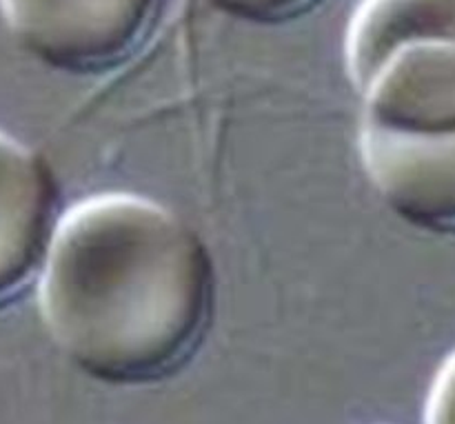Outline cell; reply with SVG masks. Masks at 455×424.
Here are the masks:
<instances>
[{
	"mask_svg": "<svg viewBox=\"0 0 455 424\" xmlns=\"http://www.w3.org/2000/svg\"><path fill=\"white\" fill-rule=\"evenodd\" d=\"M38 280L40 316L58 349L116 387L180 372L203 345L216 300L198 234L133 194L93 196L62 213Z\"/></svg>",
	"mask_w": 455,
	"mask_h": 424,
	"instance_id": "1",
	"label": "cell"
},
{
	"mask_svg": "<svg viewBox=\"0 0 455 424\" xmlns=\"http://www.w3.org/2000/svg\"><path fill=\"white\" fill-rule=\"evenodd\" d=\"M164 0H0L13 40L52 69L107 74L154 34Z\"/></svg>",
	"mask_w": 455,
	"mask_h": 424,
	"instance_id": "2",
	"label": "cell"
},
{
	"mask_svg": "<svg viewBox=\"0 0 455 424\" xmlns=\"http://www.w3.org/2000/svg\"><path fill=\"white\" fill-rule=\"evenodd\" d=\"M360 133L438 138L455 133V43L418 40L391 53L358 89Z\"/></svg>",
	"mask_w": 455,
	"mask_h": 424,
	"instance_id": "3",
	"label": "cell"
},
{
	"mask_svg": "<svg viewBox=\"0 0 455 424\" xmlns=\"http://www.w3.org/2000/svg\"><path fill=\"white\" fill-rule=\"evenodd\" d=\"M60 218V191L49 164L0 132V311L40 278Z\"/></svg>",
	"mask_w": 455,
	"mask_h": 424,
	"instance_id": "4",
	"label": "cell"
},
{
	"mask_svg": "<svg viewBox=\"0 0 455 424\" xmlns=\"http://www.w3.org/2000/svg\"><path fill=\"white\" fill-rule=\"evenodd\" d=\"M360 156L369 180L395 216L422 231H455V133H360Z\"/></svg>",
	"mask_w": 455,
	"mask_h": 424,
	"instance_id": "5",
	"label": "cell"
},
{
	"mask_svg": "<svg viewBox=\"0 0 455 424\" xmlns=\"http://www.w3.org/2000/svg\"><path fill=\"white\" fill-rule=\"evenodd\" d=\"M418 40L455 43V0H363L345 40L351 83L360 89L391 53Z\"/></svg>",
	"mask_w": 455,
	"mask_h": 424,
	"instance_id": "6",
	"label": "cell"
},
{
	"mask_svg": "<svg viewBox=\"0 0 455 424\" xmlns=\"http://www.w3.org/2000/svg\"><path fill=\"white\" fill-rule=\"evenodd\" d=\"M218 12L234 16L238 20L274 25L291 20L314 9L320 0H207Z\"/></svg>",
	"mask_w": 455,
	"mask_h": 424,
	"instance_id": "7",
	"label": "cell"
},
{
	"mask_svg": "<svg viewBox=\"0 0 455 424\" xmlns=\"http://www.w3.org/2000/svg\"><path fill=\"white\" fill-rule=\"evenodd\" d=\"M425 424H455V351L435 373L427 398Z\"/></svg>",
	"mask_w": 455,
	"mask_h": 424,
	"instance_id": "8",
	"label": "cell"
}]
</instances>
